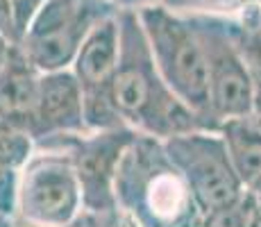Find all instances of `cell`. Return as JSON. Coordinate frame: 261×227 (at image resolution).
<instances>
[{"label": "cell", "instance_id": "obj_1", "mask_svg": "<svg viewBox=\"0 0 261 227\" xmlns=\"http://www.w3.org/2000/svg\"><path fill=\"white\" fill-rule=\"evenodd\" d=\"M116 16L120 48L109 98L123 125L162 141L187 130L204 128L198 116L164 82L150 53L139 12L118 9Z\"/></svg>", "mask_w": 261, "mask_h": 227}, {"label": "cell", "instance_id": "obj_2", "mask_svg": "<svg viewBox=\"0 0 261 227\" xmlns=\"http://www.w3.org/2000/svg\"><path fill=\"white\" fill-rule=\"evenodd\" d=\"M116 203L141 227H195L200 209L157 136L134 134L116 170Z\"/></svg>", "mask_w": 261, "mask_h": 227}, {"label": "cell", "instance_id": "obj_3", "mask_svg": "<svg viewBox=\"0 0 261 227\" xmlns=\"http://www.w3.org/2000/svg\"><path fill=\"white\" fill-rule=\"evenodd\" d=\"M137 12L164 82L204 128L216 130L209 116L207 55L191 16L175 12L164 3L148 5Z\"/></svg>", "mask_w": 261, "mask_h": 227}, {"label": "cell", "instance_id": "obj_4", "mask_svg": "<svg viewBox=\"0 0 261 227\" xmlns=\"http://www.w3.org/2000/svg\"><path fill=\"white\" fill-rule=\"evenodd\" d=\"M82 209V186L68 153L59 143L39 141L18 173V223L68 227Z\"/></svg>", "mask_w": 261, "mask_h": 227}, {"label": "cell", "instance_id": "obj_5", "mask_svg": "<svg viewBox=\"0 0 261 227\" xmlns=\"http://www.w3.org/2000/svg\"><path fill=\"white\" fill-rule=\"evenodd\" d=\"M116 12L107 0H46L25 28L18 48L41 73L71 68L93 25Z\"/></svg>", "mask_w": 261, "mask_h": 227}, {"label": "cell", "instance_id": "obj_6", "mask_svg": "<svg viewBox=\"0 0 261 227\" xmlns=\"http://www.w3.org/2000/svg\"><path fill=\"white\" fill-rule=\"evenodd\" d=\"M164 145L187 180L200 214L234 203L245 193L218 130L193 128L164 139Z\"/></svg>", "mask_w": 261, "mask_h": 227}, {"label": "cell", "instance_id": "obj_7", "mask_svg": "<svg viewBox=\"0 0 261 227\" xmlns=\"http://www.w3.org/2000/svg\"><path fill=\"white\" fill-rule=\"evenodd\" d=\"M207 55V98L214 128L252 112L254 80L232 37L229 16L189 14Z\"/></svg>", "mask_w": 261, "mask_h": 227}, {"label": "cell", "instance_id": "obj_8", "mask_svg": "<svg viewBox=\"0 0 261 227\" xmlns=\"http://www.w3.org/2000/svg\"><path fill=\"white\" fill-rule=\"evenodd\" d=\"M116 12H112L109 16H105L102 21L93 25V30L87 34L84 43L80 45L71 66L80 87H82L84 118H87L89 130L125 128L118 114L114 112L112 98H109L120 48Z\"/></svg>", "mask_w": 261, "mask_h": 227}, {"label": "cell", "instance_id": "obj_9", "mask_svg": "<svg viewBox=\"0 0 261 227\" xmlns=\"http://www.w3.org/2000/svg\"><path fill=\"white\" fill-rule=\"evenodd\" d=\"M134 134L137 132L129 128H112L46 139L50 143H59L71 157L82 186V207L100 209L116 205V170Z\"/></svg>", "mask_w": 261, "mask_h": 227}, {"label": "cell", "instance_id": "obj_10", "mask_svg": "<svg viewBox=\"0 0 261 227\" xmlns=\"http://www.w3.org/2000/svg\"><path fill=\"white\" fill-rule=\"evenodd\" d=\"M84 118V95L77 78L71 68L41 73L39 84V105H37V141L55 139V136L87 132Z\"/></svg>", "mask_w": 261, "mask_h": 227}, {"label": "cell", "instance_id": "obj_11", "mask_svg": "<svg viewBox=\"0 0 261 227\" xmlns=\"http://www.w3.org/2000/svg\"><path fill=\"white\" fill-rule=\"evenodd\" d=\"M41 70L18 45H12L7 62L0 68V120L34 139Z\"/></svg>", "mask_w": 261, "mask_h": 227}, {"label": "cell", "instance_id": "obj_12", "mask_svg": "<svg viewBox=\"0 0 261 227\" xmlns=\"http://www.w3.org/2000/svg\"><path fill=\"white\" fill-rule=\"evenodd\" d=\"M227 153L245 191L261 189V118L252 112L220 123Z\"/></svg>", "mask_w": 261, "mask_h": 227}, {"label": "cell", "instance_id": "obj_13", "mask_svg": "<svg viewBox=\"0 0 261 227\" xmlns=\"http://www.w3.org/2000/svg\"><path fill=\"white\" fill-rule=\"evenodd\" d=\"M232 37L254 84H261V0L252 3L237 16H229Z\"/></svg>", "mask_w": 261, "mask_h": 227}, {"label": "cell", "instance_id": "obj_14", "mask_svg": "<svg viewBox=\"0 0 261 227\" xmlns=\"http://www.w3.org/2000/svg\"><path fill=\"white\" fill-rule=\"evenodd\" d=\"M34 153V139L0 120V166L21 170Z\"/></svg>", "mask_w": 261, "mask_h": 227}, {"label": "cell", "instance_id": "obj_15", "mask_svg": "<svg viewBox=\"0 0 261 227\" xmlns=\"http://www.w3.org/2000/svg\"><path fill=\"white\" fill-rule=\"evenodd\" d=\"M250 225V193L245 191L239 200L216 209L202 211L195 227H248Z\"/></svg>", "mask_w": 261, "mask_h": 227}, {"label": "cell", "instance_id": "obj_16", "mask_svg": "<svg viewBox=\"0 0 261 227\" xmlns=\"http://www.w3.org/2000/svg\"><path fill=\"white\" fill-rule=\"evenodd\" d=\"M68 227H141V225L127 209H123L116 203L109 207H100V209L82 207Z\"/></svg>", "mask_w": 261, "mask_h": 227}, {"label": "cell", "instance_id": "obj_17", "mask_svg": "<svg viewBox=\"0 0 261 227\" xmlns=\"http://www.w3.org/2000/svg\"><path fill=\"white\" fill-rule=\"evenodd\" d=\"M166 7L182 14H209V16H237L248 5L259 0H162Z\"/></svg>", "mask_w": 261, "mask_h": 227}, {"label": "cell", "instance_id": "obj_18", "mask_svg": "<svg viewBox=\"0 0 261 227\" xmlns=\"http://www.w3.org/2000/svg\"><path fill=\"white\" fill-rule=\"evenodd\" d=\"M0 37L14 45H18L21 41V28H18L12 0H0Z\"/></svg>", "mask_w": 261, "mask_h": 227}, {"label": "cell", "instance_id": "obj_19", "mask_svg": "<svg viewBox=\"0 0 261 227\" xmlns=\"http://www.w3.org/2000/svg\"><path fill=\"white\" fill-rule=\"evenodd\" d=\"M46 3V0H12V7H14V14H16V21H18V28H21V37L25 32V28L30 25L32 16L39 12V7Z\"/></svg>", "mask_w": 261, "mask_h": 227}, {"label": "cell", "instance_id": "obj_20", "mask_svg": "<svg viewBox=\"0 0 261 227\" xmlns=\"http://www.w3.org/2000/svg\"><path fill=\"white\" fill-rule=\"evenodd\" d=\"M250 193V225L248 227H261V189L248 191Z\"/></svg>", "mask_w": 261, "mask_h": 227}, {"label": "cell", "instance_id": "obj_21", "mask_svg": "<svg viewBox=\"0 0 261 227\" xmlns=\"http://www.w3.org/2000/svg\"><path fill=\"white\" fill-rule=\"evenodd\" d=\"M162 0H116V7L118 9H141L148 7V5H157Z\"/></svg>", "mask_w": 261, "mask_h": 227}, {"label": "cell", "instance_id": "obj_22", "mask_svg": "<svg viewBox=\"0 0 261 227\" xmlns=\"http://www.w3.org/2000/svg\"><path fill=\"white\" fill-rule=\"evenodd\" d=\"M252 114L261 118V84H254V98H252Z\"/></svg>", "mask_w": 261, "mask_h": 227}, {"label": "cell", "instance_id": "obj_23", "mask_svg": "<svg viewBox=\"0 0 261 227\" xmlns=\"http://www.w3.org/2000/svg\"><path fill=\"white\" fill-rule=\"evenodd\" d=\"M12 45H14V43H9L7 39L0 37V68H3V64H5V62H7L9 53H12Z\"/></svg>", "mask_w": 261, "mask_h": 227}, {"label": "cell", "instance_id": "obj_24", "mask_svg": "<svg viewBox=\"0 0 261 227\" xmlns=\"http://www.w3.org/2000/svg\"><path fill=\"white\" fill-rule=\"evenodd\" d=\"M0 227H16V220L12 216H3L0 214Z\"/></svg>", "mask_w": 261, "mask_h": 227}, {"label": "cell", "instance_id": "obj_25", "mask_svg": "<svg viewBox=\"0 0 261 227\" xmlns=\"http://www.w3.org/2000/svg\"><path fill=\"white\" fill-rule=\"evenodd\" d=\"M14 220H16V218H14ZM16 227H41V225H28V223H18V220H16Z\"/></svg>", "mask_w": 261, "mask_h": 227}]
</instances>
